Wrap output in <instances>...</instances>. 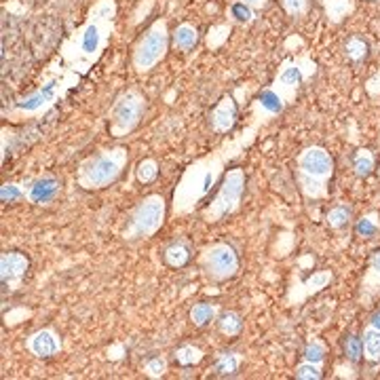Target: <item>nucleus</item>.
Segmentation results:
<instances>
[{
    "label": "nucleus",
    "instance_id": "f257e3e1",
    "mask_svg": "<svg viewBox=\"0 0 380 380\" xmlns=\"http://www.w3.org/2000/svg\"><path fill=\"white\" fill-rule=\"evenodd\" d=\"M258 131V125H252L250 129H245L237 140L224 142L220 148H216L214 152L197 159L195 163H190L176 190H173V199H171V212L173 216H186L192 214L199 203L205 201V197L218 186V182L224 178V167L231 159L239 157V152H243L245 146H250L254 142V133Z\"/></svg>",
    "mask_w": 380,
    "mask_h": 380
},
{
    "label": "nucleus",
    "instance_id": "f03ea898",
    "mask_svg": "<svg viewBox=\"0 0 380 380\" xmlns=\"http://www.w3.org/2000/svg\"><path fill=\"white\" fill-rule=\"evenodd\" d=\"M116 0H95L87 19L59 47L61 63L78 76H85L104 55L116 25Z\"/></svg>",
    "mask_w": 380,
    "mask_h": 380
},
{
    "label": "nucleus",
    "instance_id": "7ed1b4c3",
    "mask_svg": "<svg viewBox=\"0 0 380 380\" xmlns=\"http://www.w3.org/2000/svg\"><path fill=\"white\" fill-rule=\"evenodd\" d=\"M53 68L55 66H49L38 89H34L32 93H27L15 102V106L8 110L11 121H25V118L47 114L72 87L78 85L80 76L74 74L72 70H68L63 63L59 66V70H53Z\"/></svg>",
    "mask_w": 380,
    "mask_h": 380
},
{
    "label": "nucleus",
    "instance_id": "20e7f679",
    "mask_svg": "<svg viewBox=\"0 0 380 380\" xmlns=\"http://www.w3.org/2000/svg\"><path fill=\"white\" fill-rule=\"evenodd\" d=\"M334 157L324 146H307L296 157V182L307 201H321L330 195Z\"/></svg>",
    "mask_w": 380,
    "mask_h": 380
},
{
    "label": "nucleus",
    "instance_id": "39448f33",
    "mask_svg": "<svg viewBox=\"0 0 380 380\" xmlns=\"http://www.w3.org/2000/svg\"><path fill=\"white\" fill-rule=\"evenodd\" d=\"M127 161L129 154L123 146L99 150L97 154H91L78 163L76 182L82 190H104L121 178Z\"/></svg>",
    "mask_w": 380,
    "mask_h": 380
},
{
    "label": "nucleus",
    "instance_id": "423d86ee",
    "mask_svg": "<svg viewBox=\"0 0 380 380\" xmlns=\"http://www.w3.org/2000/svg\"><path fill=\"white\" fill-rule=\"evenodd\" d=\"M245 171L241 167H233L224 173L220 188L216 192V197L203 207L201 216L207 224H216L233 214H237L241 209V201H243V192H245Z\"/></svg>",
    "mask_w": 380,
    "mask_h": 380
},
{
    "label": "nucleus",
    "instance_id": "0eeeda50",
    "mask_svg": "<svg viewBox=\"0 0 380 380\" xmlns=\"http://www.w3.org/2000/svg\"><path fill=\"white\" fill-rule=\"evenodd\" d=\"M169 36L171 34H169V25L165 17L152 21L150 27L140 36L131 53V63L137 74L150 72L165 59L167 49H169Z\"/></svg>",
    "mask_w": 380,
    "mask_h": 380
},
{
    "label": "nucleus",
    "instance_id": "6e6552de",
    "mask_svg": "<svg viewBox=\"0 0 380 380\" xmlns=\"http://www.w3.org/2000/svg\"><path fill=\"white\" fill-rule=\"evenodd\" d=\"M165 216H167V203L161 195H148L144 197L135 209L129 216L127 228L123 233V237L127 241H137V239H150L154 237L161 226L165 224Z\"/></svg>",
    "mask_w": 380,
    "mask_h": 380
},
{
    "label": "nucleus",
    "instance_id": "1a4fd4ad",
    "mask_svg": "<svg viewBox=\"0 0 380 380\" xmlns=\"http://www.w3.org/2000/svg\"><path fill=\"white\" fill-rule=\"evenodd\" d=\"M146 110V97L137 89L123 91L112 108H110V135L112 137H127L142 121V114Z\"/></svg>",
    "mask_w": 380,
    "mask_h": 380
},
{
    "label": "nucleus",
    "instance_id": "9d476101",
    "mask_svg": "<svg viewBox=\"0 0 380 380\" xmlns=\"http://www.w3.org/2000/svg\"><path fill=\"white\" fill-rule=\"evenodd\" d=\"M315 61H311L307 55L298 57V59H286L279 68V72L275 74L273 78V85L271 89L277 91L283 102L290 106L296 102L298 93H300V87L307 78H311L315 74Z\"/></svg>",
    "mask_w": 380,
    "mask_h": 380
},
{
    "label": "nucleus",
    "instance_id": "9b49d317",
    "mask_svg": "<svg viewBox=\"0 0 380 380\" xmlns=\"http://www.w3.org/2000/svg\"><path fill=\"white\" fill-rule=\"evenodd\" d=\"M199 266L209 281H228L239 273V256L228 243H212L201 252Z\"/></svg>",
    "mask_w": 380,
    "mask_h": 380
},
{
    "label": "nucleus",
    "instance_id": "f8f14e48",
    "mask_svg": "<svg viewBox=\"0 0 380 380\" xmlns=\"http://www.w3.org/2000/svg\"><path fill=\"white\" fill-rule=\"evenodd\" d=\"M30 260L21 252H2L0 256V279L6 292H17L27 275Z\"/></svg>",
    "mask_w": 380,
    "mask_h": 380
},
{
    "label": "nucleus",
    "instance_id": "ddd939ff",
    "mask_svg": "<svg viewBox=\"0 0 380 380\" xmlns=\"http://www.w3.org/2000/svg\"><path fill=\"white\" fill-rule=\"evenodd\" d=\"M332 279H334L332 271H317V273H313V275H311L309 279H305V281H298V279H296V281L292 283L290 292H288V305H290V307L302 305L307 298H311V296L324 292V290L332 283Z\"/></svg>",
    "mask_w": 380,
    "mask_h": 380
},
{
    "label": "nucleus",
    "instance_id": "4468645a",
    "mask_svg": "<svg viewBox=\"0 0 380 380\" xmlns=\"http://www.w3.org/2000/svg\"><path fill=\"white\" fill-rule=\"evenodd\" d=\"M25 349L36 360H49L61 351V338L53 328H40L25 338Z\"/></svg>",
    "mask_w": 380,
    "mask_h": 380
},
{
    "label": "nucleus",
    "instance_id": "2eb2a0df",
    "mask_svg": "<svg viewBox=\"0 0 380 380\" xmlns=\"http://www.w3.org/2000/svg\"><path fill=\"white\" fill-rule=\"evenodd\" d=\"M286 102L283 97L273 91L271 87L264 89L256 99H254V106H252V116H254V125H260V123H266L271 118H275L277 114H281L286 110Z\"/></svg>",
    "mask_w": 380,
    "mask_h": 380
},
{
    "label": "nucleus",
    "instance_id": "dca6fc26",
    "mask_svg": "<svg viewBox=\"0 0 380 380\" xmlns=\"http://www.w3.org/2000/svg\"><path fill=\"white\" fill-rule=\"evenodd\" d=\"M59 190L61 182L55 176H40L25 186V201L32 205H47L59 195Z\"/></svg>",
    "mask_w": 380,
    "mask_h": 380
},
{
    "label": "nucleus",
    "instance_id": "f3484780",
    "mask_svg": "<svg viewBox=\"0 0 380 380\" xmlns=\"http://www.w3.org/2000/svg\"><path fill=\"white\" fill-rule=\"evenodd\" d=\"M237 104L233 99V95H224L212 110L209 114V125L216 133H228L233 131L235 123H237Z\"/></svg>",
    "mask_w": 380,
    "mask_h": 380
},
{
    "label": "nucleus",
    "instance_id": "a211bd4d",
    "mask_svg": "<svg viewBox=\"0 0 380 380\" xmlns=\"http://www.w3.org/2000/svg\"><path fill=\"white\" fill-rule=\"evenodd\" d=\"M321 4H324L328 21L334 25L343 23L355 11V0H321Z\"/></svg>",
    "mask_w": 380,
    "mask_h": 380
},
{
    "label": "nucleus",
    "instance_id": "6ab92c4d",
    "mask_svg": "<svg viewBox=\"0 0 380 380\" xmlns=\"http://www.w3.org/2000/svg\"><path fill=\"white\" fill-rule=\"evenodd\" d=\"M171 42H173V47H176L178 51H190V49H195L197 42H199V30H197V25H192V23H180V25L173 30V34H171Z\"/></svg>",
    "mask_w": 380,
    "mask_h": 380
},
{
    "label": "nucleus",
    "instance_id": "aec40b11",
    "mask_svg": "<svg viewBox=\"0 0 380 380\" xmlns=\"http://www.w3.org/2000/svg\"><path fill=\"white\" fill-rule=\"evenodd\" d=\"M364 345V360L370 364H380V330L376 326L368 324L362 334Z\"/></svg>",
    "mask_w": 380,
    "mask_h": 380
},
{
    "label": "nucleus",
    "instance_id": "412c9836",
    "mask_svg": "<svg viewBox=\"0 0 380 380\" xmlns=\"http://www.w3.org/2000/svg\"><path fill=\"white\" fill-rule=\"evenodd\" d=\"M190 247H188V243H184V241H173V243H169L167 247H165V252H163V258H165V264L167 266H171V269H182V266H186L188 262H190Z\"/></svg>",
    "mask_w": 380,
    "mask_h": 380
},
{
    "label": "nucleus",
    "instance_id": "4be33fe9",
    "mask_svg": "<svg viewBox=\"0 0 380 380\" xmlns=\"http://www.w3.org/2000/svg\"><path fill=\"white\" fill-rule=\"evenodd\" d=\"M218 315H220V305L214 302H197L190 309V321L195 328H207L218 319Z\"/></svg>",
    "mask_w": 380,
    "mask_h": 380
},
{
    "label": "nucleus",
    "instance_id": "5701e85b",
    "mask_svg": "<svg viewBox=\"0 0 380 380\" xmlns=\"http://www.w3.org/2000/svg\"><path fill=\"white\" fill-rule=\"evenodd\" d=\"M216 324H218L220 334H224V336H228V338L237 336V334L243 330V319H241V315L235 313V311H224V313H220L218 319H216Z\"/></svg>",
    "mask_w": 380,
    "mask_h": 380
},
{
    "label": "nucleus",
    "instance_id": "b1692460",
    "mask_svg": "<svg viewBox=\"0 0 380 380\" xmlns=\"http://www.w3.org/2000/svg\"><path fill=\"white\" fill-rule=\"evenodd\" d=\"M374 167H376V159H374L372 150L360 148L353 157V169H355L357 178H370L374 173Z\"/></svg>",
    "mask_w": 380,
    "mask_h": 380
},
{
    "label": "nucleus",
    "instance_id": "393cba45",
    "mask_svg": "<svg viewBox=\"0 0 380 380\" xmlns=\"http://www.w3.org/2000/svg\"><path fill=\"white\" fill-rule=\"evenodd\" d=\"M362 290L370 292V296L380 290V250L370 258V266H368V273L364 277Z\"/></svg>",
    "mask_w": 380,
    "mask_h": 380
},
{
    "label": "nucleus",
    "instance_id": "a878e982",
    "mask_svg": "<svg viewBox=\"0 0 380 380\" xmlns=\"http://www.w3.org/2000/svg\"><path fill=\"white\" fill-rule=\"evenodd\" d=\"M241 362H243V357L239 353H222L214 366V372L220 376H233L239 370Z\"/></svg>",
    "mask_w": 380,
    "mask_h": 380
},
{
    "label": "nucleus",
    "instance_id": "bb28decb",
    "mask_svg": "<svg viewBox=\"0 0 380 380\" xmlns=\"http://www.w3.org/2000/svg\"><path fill=\"white\" fill-rule=\"evenodd\" d=\"M351 220H353V209H351L349 205H336V207H332V209L328 212V216H326L328 226L334 228V231L347 226Z\"/></svg>",
    "mask_w": 380,
    "mask_h": 380
},
{
    "label": "nucleus",
    "instance_id": "cd10ccee",
    "mask_svg": "<svg viewBox=\"0 0 380 380\" xmlns=\"http://www.w3.org/2000/svg\"><path fill=\"white\" fill-rule=\"evenodd\" d=\"M176 362L184 368L188 366H197L203 362V351L195 345H182L178 351H176Z\"/></svg>",
    "mask_w": 380,
    "mask_h": 380
},
{
    "label": "nucleus",
    "instance_id": "c85d7f7f",
    "mask_svg": "<svg viewBox=\"0 0 380 380\" xmlns=\"http://www.w3.org/2000/svg\"><path fill=\"white\" fill-rule=\"evenodd\" d=\"M135 178L137 182L142 184H152L157 178H159V163L154 159H144L137 163V169H135Z\"/></svg>",
    "mask_w": 380,
    "mask_h": 380
},
{
    "label": "nucleus",
    "instance_id": "c756f323",
    "mask_svg": "<svg viewBox=\"0 0 380 380\" xmlns=\"http://www.w3.org/2000/svg\"><path fill=\"white\" fill-rule=\"evenodd\" d=\"M379 228H380L379 214H368V216H364L362 220H357V224H355L357 237H364V239L374 237V235L379 233Z\"/></svg>",
    "mask_w": 380,
    "mask_h": 380
},
{
    "label": "nucleus",
    "instance_id": "7c9ffc66",
    "mask_svg": "<svg viewBox=\"0 0 380 380\" xmlns=\"http://www.w3.org/2000/svg\"><path fill=\"white\" fill-rule=\"evenodd\" d=\"M345 53L353 61H362L368 57V42L362 36H351L345 44Z\"/></svg>",
    "mask_w": 380,
    "mask_h": 380
},
{
    "label": "nucleus",
    "instance_id": "2f4dec72",
    "mask_svg": "<svg viewBox=\"0 0 380 380\" xmlns=\"http://www.w3.org/2000/svg\"><path fill=\"white\" fill-rule=\"evenodd\" d=\"M296 379H300V380L324 379V364H315V362H307V360H302V362L296 366Z\"/></svg>",
    "mask_w": 380,
    "mask_h": 380
},
{
    "label": "nucleus",
    "instance_id": "473e14b6",
    "mask_svg": "<svg viewBox=\"0 0 380 380\" xmlns=\"http://www.w3.org/2000/svg\"><path fill=\"white\" fill-rule=\"evenodd\" d=\"M0 199L2 203H17L21 199H25V186L15 184V182H6L0 188Z\"/></svg>",
    "mask_w": 380,
    "mask_h": 380
},
{
    "label": "nucleus",
    "instance_id": "72a5a7b5",
    "mask_svg": "<svg viewBox=\"0 0 380 380\" xmlns=\"http://www.w3.org/2000/svg\"><path fill=\"white\" fill-rule=\"evenodd\" d=\"M326 353H328V349H326V345H324L321 341H311V343L305 347V351H302V360L315 362V364H324Z\"/></svg>",
    "mask_w": 380,
    "mask_h": 380
},
{
    "label": "nucleus",
    "instance_id": "f704fd0d",
    "mask_svg": "<svg viewBox=\"0 0 380 380\" xmlns=\"http://www.w3.org/2000/svg\"><path fill=\"white\" fill-rule=\"evenodd\" d=\"M345 355L349 362L357 364L362 357H364V345H362V338L360 336H347L345 338Z\"/></svg>",
    "mask_w": 380,
    "mask_h": 380
},
{
    "label": "nucleus",
    "instance_id": "c9c22d12",
    "mask_svg": "<svg viewBox=\"0 0 380 380\" xmlns=\"http://www.w3.org/2000/svg\"><path fill=\"white\" fill-rule=\"evenodd\" d=\"M231 17L239 23H252L256 19V11L243 2H233L231 4Z\"/></svg>",
    "mask_w": 380,
    "mask_h": 380
},
{
    "label": "nucleus",
    "instance_id": "e433bc0d",
    "mask_svg": "<svg viewBox=\"0 0 380 380\" xmlns=\"http://www.w3.org/2000/svg\"><path fill=\"white\" fill-rule=\"evenodd\" d=\"M167 372V360L165 357H152L144 364V374L148 379H161Z\"/></svg>",
    "mask_w": 380,
    "mask_h": 380
},
{
    "label": "nucleus",
    "instance_id": "4c0bfd02",
    "mask_svg": "<svg viewBox=\"0 0 380 380\" xmlns=\"http://www.w3.org/2000/svg\"><path fill=\"white\" fill-rule=\"evenodd\" d=\"M281 6L290 17H302L309 13L311 0H281Z\"/></svg>",
    "mask_w": 380,
    "mask_h": 380
},
{
    "label": "nucleus",
    "instance_id": "58836bf2",
    "mask_svg": "<svg viewBox=\"0 0 380 380\" xmlns=\"http://www.w3.org/2000/svg\"><path fill=\"white\" fill-rule=\"evenodd\" d=\"M334 374H336L338 379H357V368H355L353 362H349V364H336Z\"/></svg>",
    "mask_w": 380,
    "mask_h": 380
},
{
    "label": "nucleus",
    "instance_id": "ea45409f",
    "mask_svg": "<svg viewBox=\"0 0 380 380\" xmlns=\"http://www.w3.org/2000/svg\"><path fill=\"white\" fill-rule=\"evenodd\" d=\"M366 91H368V95H372V97H380V72H376V74L366 82Z\"/></svg>",
    "mask_w": 380,
    "mask_h": 380
},
{
    "label": "nucleus",
    "instance_id": "a19ab883",
    "mask_svg": "<svg viewBox=\"0 0 380 380\" xmlns=\"http://www.w3.org/2000/svg\"><path fill=\"white\" fill-rule=\"evenodd\" d=\"M235 2H243V4H247V6H252L254 11H262V8L269 6L271 0H235Z\"/></svg>",
    "mask_w": 380,
    "mask_h": 380
},
{
    "label": "nucleus",
    "instance_id": "79ce46f5",
    "mask_svg": "<svg viewBox=\"0 0 380 380\" xmlns=\"http://www.w3.org/2000/svg\"><path fill=\"white\" fill-rule=\"evenodd\" d=\"M368 324H372V326H376V328H379V330H380V311H376V313H374V315L370 317V321H368Z\"/></svg>",
    "mask_w": 380,
    "mask_h": 380
}]
</instances>
